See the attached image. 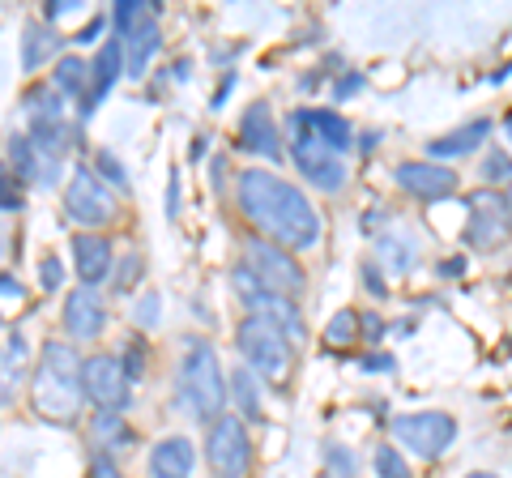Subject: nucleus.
I'll use <instances>...</instances> for the list:
<instances>
[{
	"instance_id": "f257e3e1",
	"label": "nucleus",
	"mask_w": 512,
	"mask_h": 478,
	"mask_svg": "<svg viewBox=\"0 0 512 478\" xmlns=\"http://www.w3.org/2000/svg\"><path fill=\"white\" fill-rule=\"evenodd\" d=\"M235 197L239 210L248 222H256L265 235H274L278 244L291 252H308L320 239V214L316 205L299 193L295 184H286L282 175L265 171V167H248L235 180Z\"/></svg>"
},
{
	"instance_id": "72a5a7b5",
	"label": "nucleus",
	"mask_w": 512,
	"mask_h": 478,
	"mask_svg": "<svg viewBox=\"0 0 512 478\" xmlns=\"http://www.w3.org/2000/svg\"><path fill=\"white\" fill-rule=\"evenodd\" d=\"M141 269H146V261H141L137 252H128V257L120 261V269H116V291H133L137 278H141Z\"/></svg>"
},
{
	"instance_id": "aec40b11",
	"label": "nucleus",
	"mask_w": 512,
	"mask_h": 478,
	"mask_svg": "<svg viewBox=\"0 0 512 478\" xmlns=\"http://www.w3.org/2000/svg\"><path fill=\"white\" fill-rule=\"evenodd\" d=\"M291 120H299L303 129L316 133L329 150H338V154H346L350 141H355V129H350V120L338 116V111H329V107H303V111H295Z\"/></svg>"
},
{
	"instance_id": "58836bf2",
	"label": "nucleus",
	"mask_w": 512,
	"mask_h": 478,
	"mask_svg": "<svg viewBox=\"0 0 512 478\" xmlns=\"http://www.w3.org/2000/svg\"><path fill=\"white\" fill-rule=\"evenodd\" d=\"M90 478H124V474H120L116 461H111V453L99 449V453L90 457Z\"/></svg>"
},
{
	"instance_id": "79ce46f5",
	"label": "nucleus",
	"mask_w": 512,
	"mask_h": 478,
	"mask_svg": "<svg viewBox=\"0 0 512 478\" xmlns=\"http://www.w3.org/2000/svg\"><path fill=\"white\" fill-rule=\"evenodd\" d=\"M359 368L363 372H397V359L393 355H363Z\"/></svg>"
},
{
	"instance_id": "b1692460",
	"label": "nucleus",
	"mask_w": 512,
	"mask_h": 478,
	"mask_svg": "<svg viewBox=\"0 0 512 478\" xmlns=\"http://www.w3.org/2000/svg\"><path fill=\"white\" fill-rule=\"evenodd\" d=\"M231 397H235V406H239V419H248V423H261V385H256V372L252 368H235L231 372Z\"/></svg>"
},
{
	"instance_id": "09e8293b",
	"label": "nucleus",
	"mask_w": 512,
	"mask_h": 478,
	"mask_svg": "<svg viewBox=\"0 0 512 478\" xmlns=\"http://www.w3.org/2000/svg\"><path fill=\"white\" fill-rule=\"evenodd\" d=\"M504 201H508V214H512V184H508V193H504Z\"/></svg>"
},
{
	"instance_id": "f704fd0d",
	"label": "nucleus",
	"mask_w": 512,
	"mask_h": 478,
	"mask_svg": "<svg viewBox=\"0 0 512 478\" xmlns=\"http://www.w3.org/2000/svg\"><path fill=\"white\" fill-rule=\"evenodd\" d=\"M325 466H329V470H338L342 478H355L359 461L346 453V444H329V449H325Z\"/></svg>"
},
{
	"instance_id": "473e14b6",
	"label": "nucleus",
	"mask_w": 512,
	"mask_h": 478,
	"mask_svg": "<svg viewBox=\"0 0 512 478\" xmlns=\"http://www.w3.org/2000/svg\"><path fill=\"white\" fill-rule=\"evenodd\" d=\"M120 363H124V372H128V380H133V385H137L141 376H146V346H141V338L128 342V350H124Z\"/></svg>"
},
{
	"instance_id": "c03bdc74",
	"label": "nucleus",
	"mask_w": 512,
	"mask_h": 478,
	"mask_svg": "<svg viewBox=\"0 0 512 478\" xmlns=\"http://www.w3.org/2000/svg\"><path fill=\"white\" fill-rule=\"evenodd\" d=\"M457 274H466V257H448V261H440V278H457Z\"/></svg>"
},
{
	"instance_id": "c756f323",
	"label": "nucleus",
	"mask_w": 512,
	"mask_h": 478,
	"mask_svg": "<svg viewBox=\"0 0 512 478\" xmlns=\"http://www.w3.org/2000/svg\"><path fill=\"white\" fill-rule=\"evenodd\" d=\"M483 175L487 184H512V154L508 150H491L487 158H483Z\"/></svg>"
},
{
	"instance_id": "0eeeda50",
	"label": "nucleus",
	"mask_w": 512,
	"mask_h": 478,
	"mask_svg": "<svg viewBox=\"0 0 512 478\" xmlns=\"http://www.w3.org/2000/svg\"><path fill=\"white\" fill-rule=\"evenodd\" d=\"M64 210H69L73 222H82L86 231H94V227H107V222L116 218V197L103 188L99 171L82 163L69 180H64Z\"/></svg>"
},
{
	"instance_id": "cd10ccee",
	"label": "nucleus",
	"mask_w": 512,
	"mask_h": 478,
	"mask_svg": "<svg viewBox=\"0 0 512 478\" xmlns=\"http://www.w3.org/2000/svg\"><path fill=\"white\" fill-rule=\"evenodd\" d=\"M372 466H376V478H414L410 466H406V457L393 449V444H380L376 457H372Z\"/></svg>"
},
{
	"instance_id": "39448f33",
	"label": "nucleus",
	"mask_w": 512,
	"mask_h": 478,
	"mask_svg": "<svg viewBox=\"0 0 512 478\" xmlns=\"http://www.w3.org/2000/svg\"><path fill=\"white\" fill-rule=\"evenodd\" d=\"M291 158L299 175L320 193H342L346 188V163L338 150H329L316 133H308L299 120H291Z\"/></svg>"
},
{
	"instance_id": "f8f14e48",
	"label": "nucleus",
	"mask_w": 512,
	"mask_h": 478,
	"mask_svg": "<svg viewBox=\"0 0 512 478\" xmlns=\"http://www.w3.org/2000/svg\"><path fill=\"white\" fill-rule=\"evenodd\" d=\"M248 265L256 269V278H261L269 291H278V295L303 291V269L291 257V248H278V244H265V239H252V244H248Z\"/></svg>"
},
{
	"instance_id": "de8ad7c7",
	"label": "nucleus",
	"mask_w": 512,
	"mask_h": 478,
	"mask_svg": "<svg viewBox=\"0 0 512 478\" xmlns=\"http://www.w3.org/2000/svg\"><path fill=\"white\" fill-rule=\"evenodd\" d=\"M466 478H495V474H487V470H474V474H466Z\"/></svg>"
},
{
	"instance_id": "7ed1b4c3",
	"label": "nucleus",
	"mask_w": 512,
	"mask_h": 478,
	"mask_svg": "<svg viewBox=\"0 0 512 478\" xmlns=\"http://www.w3.org/2000/svg\"><path fill=\"white\" fill-rule=\"evenodd\" d=\"M180 397L197 423H218L227 406V380H222L218 350L205 338H188L180 355Z\"/></svg>"
},
{
	"instance_id": "37998d69",
	"label": "nucleus",
	"mask_w": 512,
	"mask_h": 478,
	"mask_svg": "<svg viewBox=\"0 0 512 478\" xmlns=\"http://www.w3.org/2000/svg\"><path fill=\"white\" fill-rule=\"evenodd\" d=\"M355 90H363V73H350V77H342V82L338 86H333V99H350V94H355Z\"/></svg>"
},
{
	"instance_id": "6e6552de",
	"label": "nucleus",
	"mask_w": 512,
	"mask_h": 478,
	"mask_svg": "<svg viewBox=\"0 0 512 478\" xmlns=\"http://www.w3.org/2000/svg\"><path fill=\"white\" fill-rule=\"evenodd\" d=\"M205 461L218 470V478H239L252 466V440L239 414H222L218 423H210L205 436Z\"/></svg>"
},
{
	"instance_id": "393cba45",
	"label": "nucleus",
	"mask_w": 512,
	"mask_h": 478,
	"mask_svg": "<svg viewBox=\"0 0 512 478\" xmlns=\"http://www.w3.org/2000/svg\"><path fill=\"white\" fill-rule=\"evenodd\" d=\"M56 90L64 94V99H77V103L90 94V65L82 56H60L56 60Z\"/></svg>"
},
{
	"instance_id": "6ab92c4d",
	"label": "nucleus",
	"mask_w": 512,
	"mask_h": 478,
	"mask_svg": "<svg viewBox=\"0 0 512 478\" xmlns=\"http://www.w3.org/2000/svg\"><path fill=\"white\" fill-rule=\"evenodd\" d=\"M197 470V444L188 436H167L150 453V478H192Z\"/></svg>"
},
{
	"instance_id": "a211bd4d",
	"label": "nucleus",
	"mask_w": 512,
	"mask_h": 478,
	"mask_svg": "<svg viewBox=\"0 0 512 478\" xmlns=\"http://www.w3.org/2000/svg\"><path fill=\"white\" fill-rule=\"evenodd\" d=\"M124 47H128V77H146L150 56L158 52V9H141V18L124 30Z\"/></svg>"
},
{
	"instance_id": "f3484780",
	"label": "nucleus",
	"mask_w": 512,
	"mask_h": 478,
	"mask_svg": "<svg viewBox=\"0 0 512 478\" xmlns=\"http://www.w3.org/2000/svg\"><path fill=\"white\" fill-rule=\"evenodd\" d=\"M111 261H116V252H111V239L107 235L82 231V235L73 239V265H77V278H82V286L107 282Z\"/></svg>"
},
{
	"instance_id": "ea45409f",
	"label": "nucleus",
	"mask_w": 512,
	"mask_h": 478,
	"mask_svg": "<svg viewBox=\"0 0 512 478\" xmlns=\"http://www.w3.org/2000/svg\"><path fill=\"white\" fill-rule=\"evenodd\" d=\"M359 325H363V338H367V346H376L380 342V333H384V321L376 312H359Z\"/></svg>"
},
{
	"instance_id": "412c9836",
	"label": "nucleus",
	"mask_w": 512,
	"mask_h": 478,
	"mask_svg": "<svg viewBox=\"0 0 512 478\" xmlns=\"http://www.w3.org/2000/svg\"><path fill=\"white\" fill-rule=\"evenodd\" d=\"M487 137H491V120L478 116V120L461 124V129H453V133L427 141V158H431V163H436V158H466V154H474L478 146H483Z\"/></svg>"
},
{
	"instance_id": "a18cd8bd",
	"label": "nucleus",
	"mask_w": 512,
	"mask_h": 478,
	"mask_svg": "<svg viewBox=\"0 0 512 478\" xmlns=\"http://www.w3.org/2000/svg\"><path fill=\"white\" fill-rule=\"evenodd\" d=\"M99 30H103V18H90V26H86V30H77V39H73V43H90L94 35H99Z\"/></svg>"
},
{
	"instance_id": "c85d7f7f",
	"label": "nucleus",
	"mask_w": 512,
	"mask_h": 478,
	"mask_svg": "<svg viewBox=\"0 0 512 478\" xmlns=\"http://www.w3.org/2000/svg\"><path fill=\"white\" fill-rule=\"evenodd\" d=\"M94 171H99V180H107L111 188H120V193H128V171H124V163L111 150H99L94 154Z\"/></svg>"
},
{
	"instance_id": "9d476101",
	"label": "nucleus",
	"mask_w": 512,
	"mask_h": 478,
	"mask_svg": "<svg viewBox=\"0 0 512 478\" xmlns=\"http://www.w3.org/2000/svg\"><path fill=\"white\" fill-rule=\"evenodd\" d=\"M82 385H86V397L99 410L124 414L128 402H133V380H128L124 363L116 355H90L86 359V372H82Z\"/></svg>"
},
{
	"instance_id": "5701e85b",
	"label": "nucleus",
	"mask_w": 512,
	"mask_h": 478,
	"mask_svg": "<svg viewBox=\"0 0 512 478\" xmlns=\"http://www.w3.org/2000/svg\"><path fill=\"white\" fill-rule=\"evenodd\" d=\"M60 47L56 39V26H43V22H30L26 26V35H22V69L26 73H35L47 56H52Z\"/></svg>"
},
{
	"instance_id": "dca6fc26",
	"label": "nucleus",
	"mask_w": 512,
	"mask_h": 478,
	"mask_svg": "<svg viewBox=\"0 0 512 478\" xmlns=\"http://www.w3.org/2000/svg\"><path fill=\"white\" fill-rule=\"evenodd\" d=\"M239 146L269 158V163H278V158H282V133L274 124V111H269V103H252L244 111V120H239Z\"/></svg>"
},
{
	"instance_id": "423d86ee",
	"label": "nucleus",
	"mask_w": 512,
	"mask_h": 478,
	"mask_svg": "<svg viewBox=\"0 0 512 478\" xmlns=\"http://www.w3.org/2000/svg\"><path fill=\"white\" fill-rule=\"evenodd\" d=\"M393 436L414 449L423 461H436L453 449L457 440V419L444 410H419V414H397L393 419Z\"/></svg>"
},
{
	"instance_id": "a878e982",
	"label": "nucleus",
	"mask_w": 512,
	"mask_h": 478,
	"mask_svg": "<svg viewBox=\"0 0 512 478\" xmlns=\"http://www.w3.org/2000/svg\"><path fill=\"white\" fill-rule=\"evenodd\" d=\"M22 107H26V120L30 124H43V120H64V94L56 86H30L22 94Z\"/></svg>"
},
{
	"instance_id": "f03ea898",
	"label": "nucleus",
	"mask_w": 512,
	"mask_h": 478,
	"mask_svg": "<svg viewBox=\"0 0 512 478\" xmlns=\"http://www.w3.org/2000/svg\"><path fill=\"white\" fill-rule=\"evenodd\" d=\"M82 372H86V359L77 355L69 342H43L39 350V363H35V410L43 419H56V423H73V414L82 410Z\"/></svg>"
},
{
	"instance_id": "9b49d317",
	"label": "nucleus",
	"mask_w": 512,
	"mask_h": 478,
	"mask_svg": "<svg viewBox=\"0 0 512 478\" xmlns=\"http://www.w3.org/2000/svg\"><path fill=\"white\" fill-rule=\"evenodd\" d=\"M393 180L402 193L419 197V201H444L457 193V171L444 163H431V158H406V163L393 167Z\"/></svg>"
},
{
	"instance_id": "8fccbe9b",
	"label": "nucleus",
	"mask_w": 512,
	"mask_h": 478,
	"mask_svg": "<svg viewBox=\"0 0 512 478\" xmlns=\"http://www.w3.org/2000/svg\"><path fill=\"white\" fill-rule=\"evenodd\" d=\"M508 133H512V120H508Z\"/></svg>"
},
{
	"instance_id": "ddd939ff",
	"label": "nucleus",
	"mask_w": 512,
	"mask_h": 478,
	"mask_svg": "<svg viewBox=\"0 0 512 478\" xmlns=\"http://www.w3.org/2000/svg\"><path fill=\"white\" fill-rule=\"evenodd\" d=\"M64 329H69L73 342H99L103 329H107V304L99 299L94 286H73L64 295V312H60Z\"/></svg>"
},
{
	"instance_id": "a19ab883",
	"label": "nucleus",
	"mask_w": 512,
	"mask_h": 478,
	"mask_svg": "<svg viewBox=\"0 0 512 478\" xmlns=\"http://www.w3.org/2000/svg\"><path fill=\"white\" fill-rule=\"evenodd\" d=\"M13 180H18L13 171H5V180H0V184H5V214H18L22 210V193H18V184H13Z\"/></svg>"
},
{
	"instance_id": "4c0bfd02",
	"label": "nucleus",
	"mask_w": 512,
	"mask_h": 478,
	"mask_svg": "<svg viewBox=\"0 0 512 478\" xmlns=\"http://www.w3.org/2000/svg\"><path fill=\"white\" fill-rule=\"evenodd\" d=\"M359 274H363V286H367V291H372L376 299L389 295V282L380 278V265H376V261H363V265H359Z\"/></svg>"
},
{
	"instance_id": "4be33fe9",
	"label": "nucleus",
	"mask_w": 512,
	"mask_h": 478,
	"mask_svg": "<svg viewBox=\"0 0 512 478\" xmlns=\"http://www.w3.org/2000/svg\"><path fill=\"white\" fill-rule=\"evenodd\" d=\"M256 316H265L269 325H278L286 338H303L308 333V325H303V316H299V308L291 304V295H278V291H265V295H256L252 304H248Z\"/></svg>"
},
{
	"instance_id": "e433bc0d",
	"label": "nucleus",
	"mask_w": 512,
	"mask_h": 478,
	"mask_svg": "<svg viewBox=\"0 0 512 478\" xmlns=\"http://www.w3.org/2000/svg\"><path fill=\"white\" fill-rule=\"evenodd\" d=\"M22 359H26V338L13 329L5 342V380H13V368H22Z\"/></svg>"
},
{
	"instance_id": "4468645a",
	"label": "nucleus",
	"mask_w": 512,
	"mask_h": 478,
	"mask_svg": "<svg viewBox=\"0 0 512 478\" xmlns=\"http://www.w3.org/2000/svg\"><path fill=\"white\" fill-rule=\"evenodd\" d=\"M9 171L18 175V180L52 188V184L60 180V158L47 154L30 133H13V137H9Z\"/></svg>"
},
{
	"instance_id": "49530a36",
	"label": "nucleus",
	"mask_w": 512,
	"mask_h": 478,
	"mask_svg": "<svg viewBox=\"0 0 512 478\" xmlns=\"http://www.w3.org/2000/svg\"><path fill=\"white\" fill-rule=\"evenodd\" d=\"M231 86H235V77H227V82L218 86V94H214V107L222 111V103H227V94H231Z\"/></svg>"
},
{
	"instance_id": "7c9ffc66",
	"label": "nucleus",
	"mask_w": 512,
	"mask_h": 478,
	"mask_svg": "<svg viewBox=\"0 0 512 478\" xmlns=\"http://www.w3.org/2000/svg\"><path fill=\"white\" fill-rule=\"evenodd\" d=\"M355 329H359V312H338V316H333V321H329V329H325V338L329 342H350V338H355Z\"/></svg>"
},
{
	"instance_id": "2f4dec72",
	"label": "nucleus",
	"mask_w": 512,
	"mask_h": 478,
	"mask_svg": "<svg viewBox=\"0 0 512 478\" xmlns=\"http://www.w3.org/2000/svg\"><path fill=\"white\" fill-rule=\"evenodd\" d=\"M60 282H64V265L56 252H43V261H39V286L43 291H60Z\"/></svg>"
},
{
	"instance_id": "c9c22d12",
	"label": "nucleus",
	"mask_w": 512,
	"mask_h": 478,
	"mask_svg": "<svg viewBox=\"0 0 512 478\" xmlns=\"http://www.w3.org/2000/svg\"><path fill=\"white\" fill-rule=\"evenodd\" d=\"M158 308H163L158 291H146V295H141V304H137V325H141V329H154V325H158V316H163Z\"/></svg>"
},
{
	"instance_id": "20e7f679",
	"label": "nucleus",
	"mask_w": 512,
	"mask_h": 478,
	"mask_svg": "<svg viewBox=\"0 0 512 478\" xmlns=\"http://www.w3.org/2000/svg\"><path fill=\"white\" fill-rule=\"evenodd\" d=\"M235 346L244 355V368H252L269 385H282L286 372H291V338L278 325H269L265 316L248 312L235 329Z\"/></svg>"
},
{
	"instance_id": "bb28decb",
	"label": "nucleus",
	"mask_w": 512,
	"mask_h": 478,
	"mask_svg": "<svg viewBox=\"0 0 512 478\" xmlns=\"http://www.w3.org/2000/svg\"><path fill=\"white\" fill-rule=\"evenodd\" d=\"M90 436H94V444H99L103 453H111V449H120V444L133 440L124 414H116V410H99V414H94V419H90Z\"/></svg>"
},
{
	"instance_id": "2eb2a0df",
	"label": "nucleus",
	"mask_w": 512,
	"mask_h": 478,
	"mask_svg": "<svg viewBox=\"0 0 512 478\" xmlns=\"http://www.w3.org/2000/svg\"><path fill=\"white\" fill-rule=\"evenodd\" d=\"M128 69V47H124V39L116 35V39H107L103 47H99V56H94V65H90V94L82 99V120H90L94 116V107H99L107 94H111V86L120 82V73Z\"/></svg>"
},
{
	"instance_id": "1a4fd4ad",
	"label": "nucleus",
	"mask_w": 512,
	"mask_h": 478,
	"mask_svg": "<svg viewBox=\"0 0 512 478\" xmlns=\"http://www.w3.org/2000/svg\"><path fill=\"white\" fill-rule=\"evenodd\" d=\"M512 239V214H508V201L500 193H483L470 197V222H466V244H474L478 252H495Z\"/></svg>"
}]
</instances>
